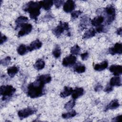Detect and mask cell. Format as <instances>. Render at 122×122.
Listing matches in <instances>:
<instances>
[{
    "mask_svg": "<svg viewBox=\"0 0 122 122\" xmlns=\"http://www.w3.org/2000/svg\"><path fill=\"white\" fill-rule=\"evenodd\" d=\"M82 13V12L80 10H76L73 11L71 13V20H74L77 18L79 15Z\"/></svg>",
    "mask_w": 122,
    "mask_h": 122,
    "instance_id": "cell-32",
    "label": "cell"
},
{
    "mask_svg": "<svg viewBox=\"0 0 122 122\" xmlns=\"http://www.w3.org/2000/svg\"><path fill=\"white\" fill-rule=\"evenodd\" d=\"M19 71V69L16 66H12L10 67L7 70V73L10 77H13L14 75L17 73Z\"/></svg>",
    "mask_w": 122,
    "mask_h": 122,
    "instance_id": "cell-24",
    "label": "cell"
},
{
    "mask_svg": "<svg viewBox=\"0 0 122 122\" xmlns=\"http://www.w3.org/2000/svg\"><path fill=\"white\" fill-rule=\"evenodd\" d=\"M105 12L107 15L106 23L110 24L115 19V9L113 6L112 5L107 6L105 9Z\"/></svg>",
    "mask_w": 122,
    "mask_h": 122,
    "instance_id": "cell-5",
    "label": "cell"
},
{
    "mask_svg": "<svg viewBox=\"0 0 122 122\" xmlns=\"http://www.w3.org/2000/svg\"><path fill=\"white\" fill-rule=\"evenodd\" d=\"M96 34V31L94 29H90L87 30L83 34L82 39H89L93 37Z\"/></svg>",
    "mask_w": 122,
    "mask_h": 122,
    "instance_id": "cell-21",
    "label": "cell"
},
{
    "mask_svg": "<svg viewBox=\"0 0 122 122\" xmlns=\"http://www.w3.org/2000/svg\"><path fill=\"white\" fill-rule=\"evenodd\" d=\"M38 78H39L41 81H42L44 84L49 83L51 80V78L50 74H44L39 76Z\"/></svg>",
    "mask_w": 122,
    "mask_h": 122,
    "instance_id": "cell-23",
    "label": "cell"
},
{
    "mask_svg": "<svg viewBox=\"0 0 122 122\" xmlns=\"http://www.w3.org/2000/svg\"><path fill=\"white\" fill-rule=\"evenodd\" d=\"M122 28H119L116 31V33L118 35H121L122 34Z\"/></svg>",
    "mask_w": 122,
    "mask_h": 122,
    "instance_id": "cell-41",
    "label": "cell"
},
{
    "mask_svg": "<svg viewBox=\"0 0 122 122\" xmlns=\"http://www.w3.org/2000/svg\"><path fill=\"white\" fill-rule=\"evenodd\" d=\"M85 67L81 64L77 65L74 68V71L79 73H81L84 72L85 71Z\"/></svg>",
    "mask_w": 122,
    "mask_h": 122,
    "instance_id": "cell-30",
    "label": "cell"
},
{
    "mask_svg": "<svg viewBox=\"0 0 122 122\" xmlns=\"http://www.w3.org/2000/svg\"><path fill=\"white\" fill-rule=\"evenodd\" d=\"M73 90L72 88L67 86H65L62 92L60 93V96L62 98H65L71 94Z\"/></svg>",
    "mask_w": 122,
    "mask_h": 122,
    "instance_id": "cell-19",
    "label": "cell"
},
{
    "mask_svg": "<svg viewBox=\"0 0 122 122\" xmlns=\"http://www.w3.org/2000/svg\"><path fill=\"white\" fill-rule=\"evenodd\" d=\"M89 19H88V17L84 16L81 17V21H80V27L81 28V29H85L87 25H88Z\"/></svg>",
    "mask_w": 122,
    "mask_h": 122,
    "instance_id": "cell-26",
    "label": "cell"
},
{
    "mask_svg": "<svg viewBox=\"0 0 122 122\" xmlns=\"http://www.w3.org/2000/svg\"><path fill=\"white\" fill-rule=\"evenodd\" d=\"M102 89V86L99 83H98L94 88V90L96 92L100 91Z\"/></svg>",
    "mask_w": 122,
    "mask_h": 122,
    "instance_id": "cell-40",
    "label": "cell"
},
{
    "mask_svg": "<svg viewBox=\"0 0 122 122\" xmlns=\"http://www.w3.org/2000/svg\"><path fill=\"white\" fill-rule=\"evenodd\" d=\"M7 38L6 36L2 35L1 33L0 34V44H2L3 43L7 41Z\"/></svg>",
    "mask_w": 122,
    "mask_h": 122,
    "instance_id": "cell-37",
    "label": "cell"
},
{
    "mask_svg": "<svg viewBox=\"0 0 122 122\" xmlns=\"http://www.w3.org/2000/svg\"><path fill=\"white\" fill-rule=\"evenodd\" d=\"M104 18L103 16H97L94 19H93L92 20H91V24L94 26H98L100 25L104 21Z\"/></svg>",
    "mask_w": 122,
    "mask_h": 122,
    "instance_id": "cell-18",
    "label": "cell"
},
{
    "mask_svg": "<svg viewBox=\"0 0 122 122\" xmlns=\"http://www.w3.org/2000/svg\"><path fill=\"white\" fill-rule=\"evenodd\" d=\"M53 2L56 7L57 8H59L64 1L63 0H54L53 1Z\"/></svg>",
    "mask_w": 122,
    "mask_h": 122,
    "instance_id": "cell-34",
    "label": "cell"
},
{
    "mask_svg": "<svg viewBox=\"0 0 122 122\" xmlns=\"http://www.w3.org/2000/svg\"><path fill=\"white\" fill-rule=\"evenodd\" d=\"M113 90V88H112V86H111L110 85H108L107 86L105 89H104V92H112V91Z\"/></svg>",
    "mask_w": 122,
    "mask_h": 122,
    "instance_id": "cell-39",
    "label": "cell"
},
{
    "mask_svg": "<svg viewBox=\"0 0 122 122\" xmlns=\"http://www.w3.org/2000/svg\"><path fill=\"white\" fill-rule=\"evenodd\" d=\"M28 51V47H26L24 44L20 45L17 48V52L20 55H24Z\"/></svg>",
    "mask_w": 122,
    "mask_h": 122,
    "instance_id": "cell-25",
    "label": "cell"
},
{
    "mask_svg": "<svg viewBox=\"0 0 122 122\" xmlns=\"http://www.w3.org/2000/svg\"><path fill=\"white\" fill-rule=\"evenodd\" d=\"M76 61V57L73 55H70L63 59L62 64L64 66L68 67L74 64Z\"/></svg>",
    "mask_w": 122,
    "mask_h": 122,
    "instance_id": "cell-8",
    "label": "cell"
},
{
    "mask_svg": "<svg viewBox=\"0 0 122 122\" xmlns=\"http://www.w3.org/2000/svg\"><path fill=\"white\" fill-rule=\"evenodd\" d=\"M76 114L77 112L75 110H71V112H68L67 113H63L62 114V117L64 119H67L74 117L75 115H76Z\"/></svg>",
    "mask_w": 122,
    "mask_h": 122,
    "instance_id": "cell-27",
    "label": "cell"
},
{
    "mask_svg": "<svg viewBox=\"0 0 122 122\" xmlns=\"http://www.w3.org/2000/svg\"><path fill=\"white\" fill-rule=\"evenodd\" d=\"M80 50H81L80 47L77 44H76L71 48V53L72 55H77L79 53Z\"/></svg>",
    "mask_w": 122,
    "mask_h": 122,
    "instance_id": "cell-31",
    "label": "cell"
},
{
    "mask_svg": "<svg viewBox=\"0 0 122 122\" xmlns=\"http://www.w3.org/2000/svg\"><path fill=\"white\" fill-rule=\"evenodd\" d=\"M52 54L56 58H58L60 57L61 54V51L59 45H56L55 46V48L53 50Z\"/></svg>",
    "mask_w": 122,
    "mask_h": 122,
    "instance_id": "cell-28",
    "label": "cell"
},
{
    "mask_svg": "<svg viewBox=\"0 0 122 122\" xmlns=\"http://www.w3.org/2000/svg\"><path fill=\"white\" fill-rule=\"evenodd\" d=\"M0 95L2 96V100H5L10 97L15 92L16 89L11 85H2L0 88Z\"/></svg>",
    "mask_w": 122,
    "mask_h": 122,
    "instance_id": "cell-3",
    "label": "cell"
},
{
    "mask_svg": "<svg viewBox=\"0 0 122 122\" xmlns=\"http://www.w3.org/2000/svg\"><path fill=\"white\" fill-rule=\"evenodd\" d=\"M75 100L72 99L67 102L65 105H64V108L67 110H70L75 106Z\"/></svg>",
    "mask_w": 122,
    "mask_h": 122,
    "instance_id": "cell-29",
    "label": "cell"
},
{
    "mask_svg": "<svg viewBox=\"0 0 122 122\" xmlns=\"http://www.w3.org/2000/svg\"><path fill=\"white\" fill-rule=\"evenodd\" d=\"M109 70L114 75L119 76L122 73V66L119 65H112L110 67Z\"/></svg>",
    "mask_w": 122,
    "mask_h": 122,
    "instance_id": "cell-11",
    "label": "cell"
},
{
    "mask_svg": "<svg viewBox=\"0 0 122 122\" xmlns=\"http://www.w3.org/2000/svg\"><path fill=\"white\" fill-rule=\"evenodd\" d=\"M81 59H82L83 61L86 60L88 59V57H89V53H88V52H87L83 53H82V54H81Z\"/></svg>",
    "mask_w": 122,
    "mask_h": 122,
    "instance_id": "cell-35",
    "label": "cell"
},
{
    "mask_svg": "<svg viewBox=\"0 0 122 122\" xmlns=\"http://www.w3.org/2000/svg\"><path fill=\"white\" fill-rule=\"evenodd\" d=\"M112 121L113 122H121L122 121V115H118L112 119Z\"/></svg>",
    "mask_w": 122,
    "mask_h": 122,
    "instance_id": "cell-38",
    "label": "cell"
},
{
    "mask_svg": "<svg viewBox=\"0 0 122 122\" xmlns=\"http://www.w3.org/2000/svg\"><path fill=\"white\" fill-rule=\"evenodd\" d=\"M83 93L84 90L82 88L77 87L73 91L72 93H71L72 98L74 100L77 99L79 97L81 96L83 94Z\"/></svg>",
    "mask_w": 122,
    "mask_h": 122,
    "instance_id": "cell-14",
    "label": "cell"
},
{
    "mask_svg": "<svg viewBox=\"0 0 122 122\" xmlns=\"http://www.w3.org/2000/svg\"><path fill=\"white\" fill-rule=\"evenodd\" d=\"M108 63L107 61H104L100 64H96L94 65V69L97 71H102L107 68Z\"/></svg>",
    "mask_w": 122,
    "mask_h": 122,
    "instance_id": "cell-16",
    "label": "cell"
},
{
    "mask_svg": "<svg viewBox=\"0 0 122 122\" xmlns=\"http://www.w3.org/2000/svg\"><path fill=\"white\" fill-rule=\"evenodd\" d=\"M120 106L119 101L117 99H114L112 100L105 108V111H107L109 110H113L118 108Z\"/></svg>",
    "mask_w": 122,
    "mask_h": 122,
    "instance_id": "cell-15",
    "label": "cell"
},
{
    "mask_svg": "<svg viewBox=\"0 0 122 122\" xmlns=\"http://www.w3.org/2000/svg\"><path fill=\"white\" fill-rule=\"evenodd\" d=\"M40 3L41 5V7L43 8L45 10H49L52 5L53 4V2L52 0H42L40 1Z\"/></svg>",
    "mask_w": 122,
    "mask_h": 122,
    "instance_id": "cell-20",
    "label": "cell"
},
{
    "mask_svg": "<svg viewBox=\"0 0 122 122\" xmlns=\"http://www.w3.org/2000/svg\"><path fill=\"white\" fill-rule=\"evenodd\" d=\"M109 53L114 55L115 54H121L122 53V45L120 43H116L114 46L109 49Z\"/></svg>",
    "mask_w": 122,
    "mask_h": 122,
    "instance_id": "cell-9",
    "label": "cell"
},
{
    "mask_svg": "<svg viewBox=\"0 0 122 122\" xmlns=\"http://www.w3.org/2000/svg\"><path fill=\"white\" fill-rule=\"evenodd\" d=\"M75 2L73 0H69L66 1L63 5V10L67 13L71 12L75 9Z\"/></svg>",
    "mask_w": 122,
    "mask_h": 122,
    "instance_id": "cell-10",
    "label": "cell"
},
{
    "mask_svg": "<svg viewBox=\"0 0 122 122\" xmlns=\"http://www.w3.org/2000/svg\"><path fill=\"white\" fill-rule=\"evenodd\" d=\"M28 21V18L27 17H25L23 16L19 17L15 20L16 29H18L20 27H21L24 24H26Z\"/></svg>",
    "mask_w": 122,
    "mask_h": 122,
    "instance_id": "cell-13",
    "label": "cell"
},
{
    "mask_svg": "<svg viewBox=\"0 0 122 122\" xmlns=\"http://www.w3.org/2000/svg\"><path fill=\"white\" fill-rule=\"evenodd\" d=\"M45 66V62L42 59L38 60L34 65V67L37 70H41L44 68Z\"/></svg>",
    "mask_w": 122,
    "mask_h": 122,
    "instance_id": "cell-22",
    "label": "cell"
},
{
    "mask_svg": "<svg viewBox=\"0 0 122 122\" xmlns=\"http://www.w3.org/2000/svg\"><path fill=\"white\" fill-rule=\"evenodd\" d=\"M32 29V26L30 24L26 23L21 26V29L19 31L18 37H21L30 33Z\"/></svg>",
    "mask_w": 122,
    "mask_h": 122,
    "instance_id": "cell-7",
    "label": "cell"
},
{
    "mask_svg": "<svg viewBox=\"0 0 122 122\" xmlns=\"http://www.w3.org/2000/svg\"><path fill=\"white\" fill-rule=\"evenodd\" d=\"M69 30V24L67 22L60 21L59 24L52 30V33L57 37H59L64 30L68 31Z\"/></svg>",
    "mask_w": 122,
    "mask_h": 122,
    "instance_id": "cell-4",
    "label": "cell"
},
{
    "mask_svg": "<svg viewBox=\"0 0 122 122\" xmlns=\"http://www.w3.org/2000/svg\"><path fill=\"white\" fill-rule=\"evenodd\" d=\"M37 110L32 107H28L22 110H20L18 112V115L20 119H24L30 115L36 113Z\"/></svg>",
    "mask_w": 122,
    "mask_h": 122,
    "instance_id": "cell-6",
    "label": "cell"
},
{
    "mask_svg": "<svg viewBox=\"0 0 122 122\" xmlns=\"http://www.w3.org/2000/svg\"><path fill=\"white\" fill-rule=\"evenodd\" d=\"M44 84L39 78L29 84L27 88V95L31 98H36L43 95Z\"/></svg>",
    "mask_w": 122,
    "mask_h": 122,
    "instance_id": "cell-1",
    "label": "cell"
},
{
    "mask_svg": "<svg viewBox=\"0 0 122 122\" xmlns=\"http://www.w3.org/2000/svg\"><path fill=\"white\" fill-rule=\"evenodd\" d=\"M41 8L40 1L34 2L31 1L26 3L23 7V10L30 14V18L35 20H37V18L40 14V9Z\"/></svg>",
    "mask_w": 122,
    "mask_h": 122,
    "instance_id": "cell-2",
    "label": "cell"
},
{
    "mask_svg": "<svg viewBox=\"0 0 122 122\" xmlns=\"http://www.w3.org/2000/svg\"><path fill=\"white\" fill-rule=\"evenodd\" d=\"M110 85L112 86H120L122 85L120 77L117 76L112 77L110 81Z\"/></svg>",
    "mask_w": 122,
    "mask_h": 122,
    "instance_id": "cell-17",
    "label": "cell"
},
{
    "mask_svg": "<svg viewBox=\"0 0 122 122\" xmlns=\"http://www.w3.org/2000/svg\"><path fill=\"white\" fill-rule=\"evenodd\" d=\"M10 60H11L10 57L9 56H7L4 59H3V60H1V61H0L1 64L3 66H7L10 63Z\"/></svg>",
    "mask_w": 122,
    "mask_h": 122,
    "instance_id": "cell-33",
    "label": "cell"
},
{
    "mask_svg": "<svg viewBox=\"0 0 122 122\" xmlns=\"http://www.w3.org/2000/svg\"><path fill=\"white\" fill-rule=\"evenodd\" d=\"M42 42L38 39L33 41L28 47V51H32L33 50L40 49L42 46Z\"/></svg>",
    "mask_w": 122,
    "mask_h": 122,
    "instance_id": "cell-12",
    "label": "cell"
},
{
    "mask_svg": "<svg viewBox=\"0 0 122 122\" xmlns=\"http://www.w3.org/2000/svg\"><path fill=\"white\" fill-rule=\"evenodd\" d=\"M103 30H104V26L103 25H101L97 26L95 30V31L99 33L103 32Z\"/></svg>",
    "mask_w": 122,
    "mask_h": 122,
    "instance_id": "cell-36",
    "label": "cell"
}]
</instances>
